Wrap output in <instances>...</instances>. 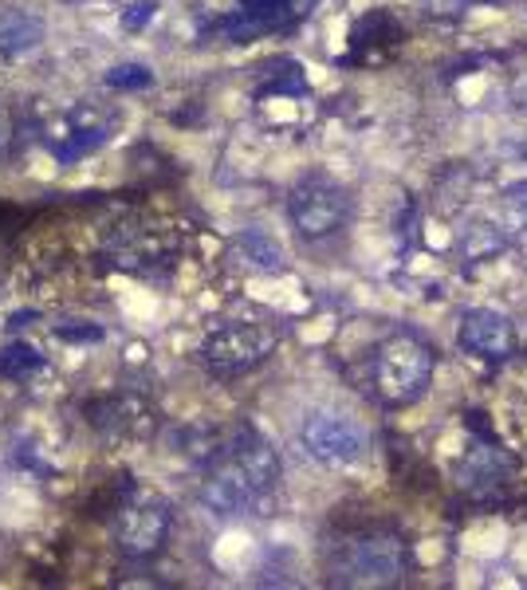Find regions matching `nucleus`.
<instances>
[{
  "mask_svg": "<svg viewBox=\"0 0 527 590\" xmlns=\"http://www.w3.org/2000/svg\"><path fill=\"white\" fill-rule=\"evenodd\" d=\"M154 84V72L146 63H118L106 72V87L111 91H142V87Z\"/></svg>",
  "mask_w": 527,
  "mask_h": 590,
  "instance_id": "dca6fc26",
  "label": "nucleus"
},
{
  "mask_svg": "<svg viewBox=\"0 0 527 590\" xmlns=\"http://www.w3.org/2000/svg\"><path fill=\"white\" fill-rule=\"evenodd\" d=\"M288 217L303 240H323L335 237L347 221H351V197L339 181L323 174H311L296 181L288 197Z\"/></svg>",
  "mask_w": 527,
  "mask_h": 590,
  "instance_id": "39448f33",
  "label": "nucleus"
},
{
  "mask_svg": "<svg viewBox=\"0 0 527 590\" xmlns=\"http://www.w3.org/2000/svg\"><path fill=\"white\" fill-rule=\"evenodd\" d=\"M456 342L465 347L476 359H488V363H504L516 351V327L507 315L492 307H473L461 315L456 323Z\"/></svg>",
  "mask_w": 527,
  "mask_h": 590,
  "instance_id": "6e6552de",
  "label": "nucleus"
},
{
  "mask_svg": "<svg viewBox=\"0 0 527 590\" xmlns=\"http://www.w3.org/2000/svg\"><path fill=\"white\" fill-rule=\"evenodd\" d=\"M410 567V551L393 531H359L335 543L327 575L339 587H390Z\"/></svg>",
  "mask_w": 527,
  "mask_h": 590,
  "instance_id": "7ed1b4c3",
  "label": "nucleus"
},
{
  "mask_svg": "<svg viewBox=\"0 0 527 590\" xmlns=\"http://www.w3.org/2000/svg\"><path fill=\"white\" fill-rule=\"evenodd\" d=\"M434 371H437L434 347L417 331H410V327L390 331L371 351V390L390 410L414 405L429 390V382H434Z\"/></svg>",
  "mask_w": 527,
  "mask_h": 590,
  "instance_id": "f03ea898",
  "label": "nucleus"
},
{
  "mask_svg": "<svg viewBox=\"0 0 527 590\" xmlns=\"http://www.w3.org/2000/svg\"><path fill=\"white\" fill-rule=\"evenodd\" d=\"M507 480H512V468H507L504 453L488 445L468 449V456L461 461V468H456V485L465 488L468 497H485V500L497 497Z\"/></svg>",
  "mask_w": 527,
  "mask_h": 590,
  "instance_id": "1a4fd4ad",
  "label": "nucleus"
},
{
  "mask_svg": "<svg viewBox=\"0 0 527 590\" xmlns=\"http://www.w3.org/2000/svg\"><path fill=\"white\" fill-rule=\"evenodd\" d=\"M500 217H504L507 233H524L527 228V177L524 181H512L500 193Z\"/></svg>",
  "mask_w": 527,
  "mask_h": 590,
  "instance_id": "2eb2a0df",
  "label": "nucleus"
},
{
  "mask_svg": "<svg viewBox=\"0 0 527 590\" xmlns=\"http://www.w3.org/2000/svg\"><path fill=\"white\" fill-rule=\"evenodd\" d=\"M276 351V331L268 323H225L217 331L209 335L205 347H201V363L217 378H240V374L256 371L268 354Z\"/></svg>",
  "mask_w": 527,
  "mask_h": 590,
  "instance_id": "20e7f679",
  "label": "nucleus"
},
{
  "mask_svg": "<svg viewBox=\"0 0 527 590\" xmlns=\"http://www.w3.org/2000/svg\"><path fill=\"white\" fill-rule=\"evenodd\" d=\"M279 480V456L264 437H244L201 485V504L213 516H244L268 497Z\"/></svg>",
  "mask_w": 527,
  "mask_h": 590,
  "instance_id": "f257e3e1",
  "label": "nucleus"
},
{
  "mask_svg": "<svg viewBox=\"0 0 527 590\" xmlns=\"http://www.w3.org/2000/svg\"><path fill=\"white\" fill-rule=\"evenodd\" d=\"M40 366H43V354L36 351V347H28V342H12V347L0 351V374H4V378H28V374H36Z\"/></svg>",
  "mask_w": 527,
  "mask_h": 590,
  "instance_id": "4468645a",
  "label": "nucleus"
},
{
  "mask_svg": "<svg viewBox=\"0 0 527 590\" xmlns=\"http://www.w3.org/2000/svg\"><path fill=\"white\" fill-rule=\"evenodd\" d=\"M237 252L244 264L260 272H284V249H279V240L268 237L264 228H244L237 237Z\"/></svg>",
  "mask_w": 527,
  "mask_h": 590,
  "instance_id": "f8f14e48",
  "label": "nucleus"
},
{
  "mask_svg": "<svg viewBox=\"0 0 527 590\" xmlns=\"http://www.w3.org/2000/svg\"><path fill=\"white\" fill-rule=\"evenodd\" d=\"M170 531H174V507L166 500H135L118 512L114 524V539L130 560H150L166 548Z\"/></svg>",
  "mask_w": 527,
  "mask_h": 590,
  "instance_id": "0eeeda50",
  "label": "nucleus"
},
{
  "mask_svg": "<svg viewBox=\"0 0 527 590\" xmlns=\"http://www.w3.org/2000/svg\"><path fill=\"white\" fill-rule=\"evenodd\" d=\"M111 130H114V114H103V111H95V106L84 103L79 111H72V130H67V142L55 146V154H60L63 162L91 154V150H99V146L111 138Z\"/></svg>",
  "mask_w": 527,
  "mask_h": 590,
  "instance_id": "9d476101",
  "label": "nucleus"
},
{
  "mask_svg": "<svg viewBox=\"0 0 527 590\" xmlns=\"http://www.w3.org/2000/svg\"><path fill=\"white\" fill-rule=\"evenodd\" d=\"M55 335H60L63 342H99L103 339V327H79V323H60V327H55Z\"/></svg>",
  "mask_w": 527,
  "mask_h": 590,
  "instance_id": "a211bd4d",
  "label": "nucleus"
},
{
  "mask_svg": "<svg viewBox=\"0 0 527 590\" xmlns=\"http://www.w3.org/2000/svg\"><path fill=\"white\" fill-rule=\"evenodd\" d=\"M43 40V21L32 9L0 12V55H21Z\"/></svg>",
  "mask_w": 527,
  "mask_h": 590,
  "instance_id": "9b49d317",
  "label": "nucleus"
},
{
  "mask_svg": "<svg viewBox=\"0 0 527 590\" xmlns=\"http://www.w3.org/2000/svg\"><path fill=\"white\" fill-rule=\"evenodd\" d=\"M154 9H158V0H138V4H130V9L123 12V28L126 32L146 28V24H150V16H154Z\"/></svg>",
  "mask_w": 527,
  "mask_h": 590,
  "instance_id": "f3484780",
  "label": "nucleus"
},
{
  "mask_svg": "<svg viewBox=\"0 0 527 590\" xmlns=\"http://www.w3.org/2000/svg\"><path fill=\"white\" fill-rule=\"evenodd\" d=\"M507 244V228L504 225H473L465 228V237H461V252H465L468 260H492L497 252H504Z\"/></svg>",
  "mask_w": 527,
  "mask_h": 590,
  "instance_id": "ddd939ff",
  "label": "nucleus"
},
{
  "mask_svg": "<svg viewBox=\"0 0 527 590\" xmlns=\"http://www.w3.org/2000/svg\"><path fill=\"white\" fill-rule=\"evenodd\" d=\"M300 445L308 449L311 461L319 465H354L362 453H366V429L359 422L342 414H311L308 422L300 425Z\"/></svg>",
  "mask_w": 527,
  "mask_h": 590,
  "instance_id": "423d86ee",
  "label": "nucleus"
}]
</instances>
